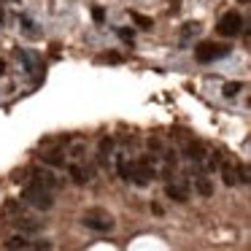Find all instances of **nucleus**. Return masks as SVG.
Instances as JSON below:
<instances>
[{"mask_svg": "<svg viewBox=\"0 0 251 251\" xmlns=\"http://www.w3.org/2000/svg\"><path fill=\"white\" fill-rule=\"evenodd\" d=\"M216 30H219V35H224V38H235V35H238L240 30H243V17H240L238 11L224 14V17L219 19Z\"/></svg>", "mask_w": 251, "mask_h": 251, "instance_id": "4", "label": "nucleus"}, {"mask_svg": "<svg viewBox=\"0 0 251 251\" xmlns=\"http://www.w3.org/2000/svg\"><path fill=\"white\" fill-rule=\"evenodd\" d=\"M103 62H108V65H122V54L108 51V54H103Z\"/></svg>", "mask_w": 251, "mask_h": 251, "instance_id": "18", "label": "nucleus"}, {"mask_svg": "<svg viewBox=\"0 0 251 251\" xmlns=\"http://www.w3.org/2000/svg\"><path fill=\"white\" fill-rule=\"evenodd\" d=\"M178 6H181V0H170V8L173 11H178Z\"/></svg>", "mask_w": 251, "mask_h": 251, "instance_id": "22", "label": "nucleus"}, {"mask_svg": "<svg viewBox=\"0 0 251 251\" xmlns=\"http://www.w3.org/2000/svg\"><path fill=\"white\" fill-rule=\"evenodd\" d=\"M84 224H87L89 229H95V232H111L116 222L108 211H103V208H89V211L84 213Z\"/></svg>", "mask_w": 251, "mask_h": 251, "instance_id": "2", "label": "nucleus"}, {"mask_svg": "<svg viewBox=\"0 0 251 251\" xmlns=\"http://www.w3.org/2000/svg\"><path fill=\"white\" fill-rule=\"evenodd\" d=\"M41 159H44L46 165H54V168L65 165V159H62V154H60V151H44V154H41Z\"/></svg>", "mask_w": 251, "mask_h": 251, "instance_id": "14", "label": "nucleus"}, {"mask_svg": "<svg viewBox=\"0 0 251 251\" xmlns=\"http://www.w3.org/2000/svg\"><path fill=\"white\" fill-rule=\"evenodd\" d=\"M111 151H114V141H111V138H103V141H100V162H105V159L111 157Z\"/></svg>", "mask_w": 251, "mask_h": 251, "instance_id": "15", "label": "nucleus"}, {"mask_svg": "<svg viewBox=\"0 0 251 251\" xmlns=\"http://www.w3.org/2000/svg\"><path fill=\"white\" fill-rule=\"evenodd\" d=\"M33 181L41 186H46V189H54L57 186V178H54L51 170H33Z\"/></svg>", "mask_w": 251, "mask_h": 251, "instance_id": "8", "label": "nucleus"}, {"mask_svg": "<svg viewBox=\"0 0 251 251\" xmlns=\"http://www.w3.org/2000/svg\"><path fill=\"white\" fill-rule=\"evenodd\" d=\"M92 17H95V22H98V25H103V22H105V11H103L100 6H95V8H92Z\"/></svg>", "mask_w": 251, "mask_h": 251, "instance_id": "20", "label": "nucleus"}, {"mask_svg": "<svg viewBox=\"0 0 251 251\" xmlns=\"http://www.w3.org/2000/svg\"><path fill=\"white\" fill-rule=\"evenodd\" d=\"M68 173H71L73 184H78V186H84V184L89 181V173H84L81 165H68Z\"/></svg>", "mask_w": 251, "mask_h": 251, "instance_id": "10", "label": "nucleus"}, {"mask_svg": "<svg viewBox=\"0 0 251 251\" xmlns=\"http://www.w3.org/2000/svg\"><path fill=\"white\" fill-rule=\"evenodd\" d=\"M116 33H119V38H125L127 44H132V38H135V35H132V30H130V27H119V30H116Z\"/></svg>", "mask_w": 251, "mask_h": 251, "instance_id": "19", "label": "nucleus"}, {"mask_svg": "<svg viewBox=\"0 0 251 251\" xmlns=\"http://www.w3.org/2000/svg\"><path fill=\"white\" fill-rule=\"evenodd\" d=\"M222 178H224V184H227V186L238 184V173H235L232 165H222Z\"/></svg>", "mask_w": 251, "mask_h": 251, "instance_id": "13", "label": "nucleus"}, {"mask_svg": "<svg viewBox=\"0 0 251 251\" xmlns=\"http://www.w3.org/2000/svg\"><path fill=\"white\" fill-rule=\"evenodd\" d=\"M200 33V22H186L184 27H181V38H192V35Z\"/></svg>", "mask_w": 251, "mask_h": 251, "instance_id": "16", "label": "nucleus"}, {"mask_svg": "<svg viewBox=\"0 0 251 251\" xmlns=\"http://www.w3.org/2000/svg\"><path fill=\"white\" fill-rule=\"evenodd\" d=\"M238 92H240V84H227V87H224V95H227V98H235Z\"/></svg>", "mask_w": 251, "mask_h": 251, "instance_id": "21", "label": "nucleus"}, {"mask_svg": "<svg viewBox=\"0 0 251 251\" xmlns=\"http://www.w3.org/2000/svg\"><path fill=\"white\" fill-rule=\"evenodd\" d=\"M240 3H249V0H240Z\"/></svg>", "mask_w": 251, "mask_h": 251, "instance_id": "24", "label": "nucleus"}, {"mask_svg": "<svg viewBox=\"0 0 251 251\" xmlns=\"http://www.w3.org/2000/svg\"><path fill=\"white\" fill-rule=\"evenodd\" d=\"M14 224H17V229L22 235L38 232V229H41V222H38V219H30V216H17V222H14Z\"/></svg>", "mask_w": 251, "mask_h": 251, "instance_id": "7", "label": "nucleus"}, {"mask_svg": "<svg viewBox=\"0 0 251 251\" xmlns=\"http://www.w3.org/2000/svg\"><path fill=\"white\" fill-rule=\"evenodd\" d=\"M22 200L30 202L33 208H38V211H49V208L54 205V195H51V189L35 184V181H30V184L22 189Z\"/></svg>", "mask_w": 251, "mask_h": 251, "instance_id": "1", "label": "nucleus"}, {"mask_svg": "<svg viewBox=\"0 0 251 251\" xmlns=\"http://www.w3.org/2000/svg\"><path fill=\"white\" fill-rule=\"evenodd\" d=\"M186 157L195 159V162H202V157H205V149H202L200 143H189V146H186Z\"/></svg>", "mask_w": 251, "mask_h": 251, "instance_id": "12", "label": "nucleus"}, {"mask_svg": "<svg viewBox=\"0 0 251 251\" xmlns=\"http://www.w3.org/2000/svg\"><path fill=\"white\" fill-rule=\"evenodd\" d=\"M227 46H216V44H208V41H202V44L195 46V57L197 62H213L216 57H224L227 54Z\"/></svg>", "mask_w": 251, "mask_h": 251, "instance_id": "5", "label": "nucleus"}, {"mask_svg": "<svg viewBox=\"0 0 251 251\" xmlns=\"http://www.w3.org/2000/svg\"><path fill=\"white\" fill-rule=\"evenodd\" d=\"M132 19H135V25H138L141 30H149V27H151V19L143 17V14H132Z\"/></svg>", "mask_w": 251, "mask_h": 251, "instance_id": "17", "label": "nucleus"}, {"mask_svg": "<svg viewBox=\"0 0 251 251\" xmlns=\"http://www.w3.org/2000/svg\"><path fill=\"white\" fill-rule=\"evenodd\" d=\"M165 195L176 202H186L189 200V186H186L184 181H170V184L165 186Z\"/></svg>", "mask_w": 251, "mask_h": 251, "instance_id": "6", "label": "nucleus"}, {"mask_svg": "<svg viewBox=\"0 0 251 251\" xmlns=\"http://www.w3.org/2000/svg\"><path fill=\"white\" fill-rule=\"evenodd\" d=\"M195 189L200 192L202 197H211V195H213V184H211V178H205V176L200 173V176L195 178Z\"/></svg>", "mask_w": 251, "mask_h": 251, "instance_id": "11", "label": "nucleus"}, {"mask_svg": "<svg viewBox=\"0 0 251 251\" xmlns=\"http://www.w3.org/2000/svg\"><path fill=\"white\" fill-rule=\"evenodd\" d=\"M3 73H6V62H0V76H3Z\"/></svg>", "mask_w": 251, "mask_h": 251, "instance_id": "23", "label": "nucleus"}, {"mask_svg": "<svg viewBox=\"0 0 251 251\" xmlns=\"http://www.w3.org/2000/svg\"><path fill=\"white\" fill-rule=\"evenodd\" d=\"M151 178H154V168H151V162H149V157L138 159V162H130L127 181H132V184H138V186H146Z\"/></svg>", "mask_w": 251, "mask_h": 251, "instance_id": "3", "label": "nucleus"}, {"mask_svg": "<svg viewBox=\"0 0 251 251\" xmlns=\"http://www.w3.org/2000/svg\"><path fill=\"white\" fill-rule=\"evenodd\" d=\"M30 246H33V240H27L25 235H14V238H8L6 251H30Z\"/></svg>", "mask_w": 251, "mask_h": 251, "instance_id": "9", "label": "nucleus"}]
</instances>
